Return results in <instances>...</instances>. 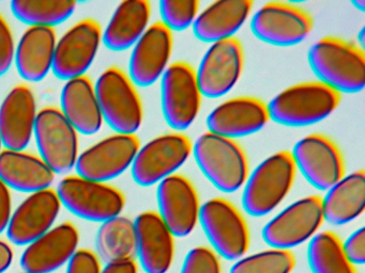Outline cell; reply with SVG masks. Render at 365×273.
I'll list each match as a JSON object with an SVG mask.
<instances>
[{
  "label": "cell",
  "mask_w": 365,
  "mask_h": 273,
  "mask_svg": "<svg viewBox=\"0 0 365 273\" xmlns=\"http://www.w3.org/2000/svg\"><path fill=\"white\" fill-rule=\"evenodd\" d=\"M307 59L318 81L339 94H356L364 89L362 47L336 36H324L309 48Z\"/></svg>",
  "instance_id": "cell-1"
},
{
  "label": "cell",
  "mask_w": 365,
  "mask_h": 273,
  "mask_svg": "<svg viewBox=\"0 0 365 273\" xmlns=\"http://www.w3.org/2000/svg\"><path fill=\"white\" fill-rule=\"evenodd\" d=\"M341 94L320 81L297 83L268 104L271 121L287 127H305L324 121L341 105Z\"/></svg>",
  "instance_id": "cell-2"
},
{
  "label": "cell",
  "mask_w": 365,
  "mask_h": 273,
  "mask_svg": "<svg viewBox=\"0 0 365 273\" xmlns=\"http://www.w3.org/2000/svg\"><path fill=\"white\" fill-rule=\"evenodd\" d=\"M192 155L200 172L224 193L236 192L249 177L247 153L234 139L204 132L194 143Z\"/></svg>",
  "instance_id": "cell-3"
},
{
  "label": "cell",
  "mask_w": 365,
  "mask_h": 273,
  "mask_svg": "<svg viewBox=\"0 0 365 273\" xmlns=\"http://www.w3.org/2000/svg\"><path fill=\"white\" fill-rule=\"evenodd\" d=\"M297 168L292 153L279 151L260 162L243 186L242 206L252 217H264L292 191Z\"/></svg>",
  "instance_id": "cell-4"
},
{
  "label": "cell",
  "mask_w": 365,
  "mask_h": 273,
  "mask_svg": "<svg viewBox=\"0 0 365 273\" xmlns=\"http://www.w3.org/2000/svg\"><path fill=\"white\" fill-rule=\"evenodd\" d=\"M103 121L117 134H136L144 122V106L127 73L110 66L95 85Z\"/></svg>",
  "instance_id": "cell-5"
},
{
  "label": "cell",
  "mask_w": 365,
  "mask_h": 273,
  "mask_svg": "<svg viewBox=\"0 0 365 273\" xmlns=\"http://www.w3.org/2000/svg\"><path fill=\"white\" fill-rule=\"evenodd\" d=\"M56 192L61 206L87 221L103 223L121 215L125 207V194L118 188L78 174L63 177Z\"/></svg>",
  "instance_id": "cell-6"
},
{
  "label": "cell",
  "mask_w": 365,
  "mask_h": 273,
  "mask_svg": "<svg viewBox=\"0 0 365 273\" xmlns=\"http://www.w3.org/2000/svg\"><path fill=\"white\" fill-rule=\"evenodd\" d=\"M200 223L220 257L238 260L249 251L251 236L247 220L230 200L213 198L200 207Z\"/></svg>",
  "instance_id": "cell-7"
},
{
  "label": "cell",
  "mask_w": 365,
  "mask_h": 273,
  "mask_svg": "<svg viewBox=\"0 0 365 273\" xmlns=\"http://www.w3.org/2000/svg\"><path fill=\"white\" fill-rule=\"evenodd\" d=\"M192 151L193 143L183 132L160 134L140 145L131 166L133 181L142 187L161 183L176 174L191 157Z\"/></svg>",
  "instance_id": "cell-8"
},
{
  "label": "cell",
  "mask_w": 365,
  "mask_h": 273,
  "mask_svg": "<svg viewBox=\"0 0 365 273\" xmlns=\"http://www.w3.org/2000/svg\"><path fill=\"white\" fill-rule=\"evenodd\" d=\"M78 134L57 107H44L38 111L34 138L40 157L55 174H67L76 168L80 155Z\"/></svg>",
  "instance_id": "cell-9"
},
{
  "label": "cell",
  "mask_w": 365,
  "mask_h": 273,
  "mask_svg": "<svg viewBox=\"0 0 365 273\" xmlns=\"http://www.w3.org/2000/svg\"><path fill=\"white\" fill-rule=\"evenodd\" d=\"M202 98L195 68L185 61L170 64L161 78V106L168 125L179 132L187 129L200 114Z\"/></svg>",
  "instance_id": "cell-10"
},
{
  "label": "cell",
  "mask_w": 365,
  "mask_h": 273,
  "mask_svg": "<svg viewBox=\"0 0 365 273\" xmlns=\"http://www.w3.org/2000/svg\"><path fill=\"white\" fill-rule=\"evenodd\" d=\"M324 223L322 196H304L273 217L262 228V236L269 247L290 251L311 240Z\"/></svg>",
  "instance_id": "cell-11"
},
{
  "label": "cell",
  "mask_w": 365,
  "mask_h": 273,
  "mask_svg": "<svg viewBox=\"0 0 365 273\" xmlns=\"http://www.w3.org/2000/svg\"><path fill=\"white\" fill-rule=\"evenodd\" d=\"M297 172L320 191H327L345 176V160L339 145L322 134L299 140L290 151Z\"/></svg>",
  "instance_id": "cell-12"
},
{
  "label": "cell",
  "mask_w": 365,
  "mask_h": 273,
  "mask_svg": "<svg viewBox=\"0 0 365 273\" xmlns=\"http://www.w3.org/2000/svg\"><path fill=\"white\" fill-rule=\"evenodd\" d=\"M314 28L313 16L288 2L264 4L252 17V33L266 44L289 47L300 44Z\"/></svg>",
  "instance_id": "cell-13"
},
{
  "label": "cell",
  "mask_w": 365,
  "mask_h": 273,
  "mask_svg": "<svg viewBox=\"0 0 365 273\" xmlns=\"http://www.w3.org/2000/svg\"><path fill=\"white\" fill-rule=\"evenodd\" d=\"M140 147L136 134L115 132L80 153L74 168L76 174L108 183L131 168Z\"/></svg>",
  "instance_id": "cell-14"
},
{
  "label": "cell",
  "mask_w": 365,
  "mask_h": 273,
  "mask_svg": "<svg viewBox=\"0 0 365 273\" xmlns=\"http://www.w3.org/2000/svg\"><path fill=\"white\" fill-rule=\"evenodd\" d=\"M102 27L96 19L74 23L57 40L53 73L61 80L85 76L97 58L102 43Z\"/></svg>",
  "instance_id": "cell-15"
},
{
  "label": "cell",
  "mask_w": 365,
  "mask_h": 273,
  "mask_svg": "<svg viewBox=\"0 0 365 273\" xmlns=\"http://www.w3.org/2000/svg\"><path fill=\"white\" fill-rule=\"evenodd\" d=\"M245 57L237 36L212 43L196 70L202 96L219 98L230 93L240 80Z\"/></svg>",
  "instance_id": "cell-16"
},
{
  "label": "cell",
  "mask_w": 365,
  "mask_h": 273,
  "mask_svg": "<svg viewBox=\"0 0 365 273\" xmlns=\"http://www.w3.org/2000/svg\"><path fill=\"white\" fill-rule=\"evenodd\" d=\"M160 217L175 237H187L200 223V196L195 185L185 175H170L158 183Z\"/></svg>",
  "instance_id": "cell-17"
},
{
  "label": "cell",
  "mask_w": 365,
  "mask_h": 273,
  "mask_svg": "<svg viewBox=\"0 0 365 273\" xmlns=\"http://www.w3.org/2000/svg\"><path fill=\"white\" fill-rule=\"evenodd\" d=\"M173 46V32L163 23L159 21L149 26L130 55L128 75L136 87H150L162 78L170 66Z\"/></svg>",
  "instance_id": "cell-18"
},
{
  "label": "cell",
  "mask_w": 365,
  "mask_h": 273,
  "mask_svg": "<svg viewBox=\"0 0 365 273\" xmlns=\"http://www.w3.org/2000/svg\"><path fill=\"white\" fill-rule=\"evenodd\" d=\"M61 203L53 188L29 194L12 213L7 236L10 242L26 247L54 228Z\"/></svg>",
  "instance_id": "cell-19"
},
{
  "label": "cell",
  "mask_w": 365,
  "mask_h": 273,
  "mask_svg": "<svg viewBox=\"0 0 365 273\" xmlns=\"http://www.w3.org/2000/svg\"><path fill=\"white\" fill-rule=\"evenodd\" d=\"M80 232L71 222L51 228L25 247L21 267L25 273H53L68 264L78 250Z\"/></svg>",
  "instance_id": "cell-20"
},
{
  "label": "cell",
  "mask_w": 365,
  "mask_h": 273,
  "mask_svg": "<svg viewBox=\"0 0 365 273\" xmlns=\"http://www.w3.org/2000/svg\"><path fill=\"white\" fill-rule=\"evenodd\" d=\"M270 121L264 100L239 96L215 107L207 117V127L208 132L236 140L260 132Z\"/></svg>",
  "instance_id": "cell-21"
},
{
  "label": "cell",
  "mask_w": 365,
  "mask_h": 273,
  "mask_svg": "<svg viewBox=\"0 0 365 273\" xmlns=\"http://www.w3.org/2000/svg\"><path fill=\"white\" fill-rule=\"evenodd\" d=\"M136 256L145 273H168L174 262L175 238L157 211H143L134 220Z\"/></svg>",
  "instance_id": "cell-22"
},
{
  "label": "cell",
  "mask_w": 365,
  "mask_h": 273,
  "mask_svg": "<svg viewBox=\"0 0 365 273\" xmlns=\"http://www.w3.org/2000/svg\"><path fill=\"white\" fill-rule=\"evenodd\" d=\"M35 93L27 85H16L0 105V140L8 149L24 151L34 138L38 115Z\"/></svg>",
  "instance_id": "cell-23"
},
{
  "label": "cell",
  "mask_w": 365,
  "mask_h": 273,
  "mask_svg": "<svg viewBox=\"0 0 365 273\" xmlns=\"http://www.w3.org/2000/svg\"><path fill=\"white\" fill-rule=\"evenodd\" d=\"M54 171L39 155L16 149H3L0 153V179L9 188L34 193L52 188Z\"/></svg>",
  "instance_id": "cell-24"
},
{
  "label": "cell",
  "mask_w": 365,
  "mask_h": 273,
  "mask_svg": "<svg viewBox=\"0 0 365 273\" xmlns=\"http://www.w3.org/2000/svg\"><path fill=\"white\" fill-rule=\"evenodd\" d=\"M56 43L54 28L27 27L14 55L19 75L29 82L43 80L52 70Z\"/></svg>",
  "instance_id": "cell-25"
},
{
  "label": "cell",
  "mask_w": 365,
  "mask_h": 273,
  "mask_svg": "<svg viewBox=\"0 0 365 273\" xmlns=\"http://www.w3.org/2000/svg\"><path fill=\"white\" fill-rule=\"evenodd\" d=\"M252 0H219L207 6L194 21V36L205 43L234 38L253 10Z\"/></svg>",
  "instance_id": "cell-26"
},
{
  "label": "cell",
  "mask_w": 365,
  "mask_h": 273,
  "mask_svg": "<svg viewBox=\"0 0 365 273\" xmlns=\"http://www.w3.org/2000/svg\"><path fill=\"white\" fill-rule=\"evenodd\" d=\"M59 109L78 134H96L103 125L95 85L86 75L66 81Z\"/></svg>",
  "instance_id": "cell-27"
},
{
  "label": "cell",
  "mask_w": 365,
  "mask_h": 273,
  "mask_svg": "<svg viewBox=\"0 0 365 273\" xmlns=\"http://www.w3.org/2000/svg\"><path fill=\"white\" fill-rule=\"evenodd\" d=\"M153 6L147 0H125L115 9L102 43L113 51L132 48L150 26Z\"/></svg>",
  "instance_id": "cell-28"
},
{
  "label": "cell",
  "mask_w": 365,
  "mask_h": 273,
  "mask_svg": "<svg viewBox=\"0 0 365 273\" xmlns=\"http://www.w3.org/2000/svg\"><path fill=\"white\" fill-rule=\"evenodd\" d=\"M324 222L345 225L358 219L365 209V173L356 170L345 175L322 198Z\"/></svg>",
  "instance_id": "cell-29"
},
{
  "label": "cell",
  "mask_w": 365,
  "mask_h": 273,
  "mask_svg": "<svg viewBox=\"0 0 365 273\" xmlns=\"http://www.w3.org/2000/svg\"><path fill=\"white\" fill-rule=\"evenodd\" d=\"M96 250L98 257L106 264L134 259L136 234L133 220L118 215L101 223L96 235Z\"/></svg>",
  "instance_id": "cell-30"
},
{
  "label": "cell",
  "mask_w": 365,
  "mask_h": 273,
  "mask_svg": "<svg viewBox=\"0 0 365 273\" xmlns=\"http://www.w3.org/2000/svg\"><path fill=\"white\" fill-rule=\"evenodd\" d=\"M307 260L313 273H358L343 249V241L331 230L319 232L309 240Z\"/></svg>",
  "instance_id": "cell-31"
},
{
  "label": "cell",
  "mask_w": 365,
  "mask_h": 273,
  "mask_svg": "<svg viewBox=\"0 0 365 273\" xmlns=\"http://www.w3.org/2000/svg\"><path fill=\"white\" fill-rule=\"evenodd\" d=\"M76 6L72 0H14L11 11L29 27L54 28L68 21Z\"/></svg>",
  "instance_id": "cell-32"
},
{
  "label": "cell",
  "mask_w": 365,
  "mask_h": 273,
  "mask_svg": "<svg viewBox=\"0 0 365 273\" xmlns=\"http://www.w3.org/2000/svg\"><path fill=\"white\" fill-rule=\"evenodd\" d=\"M296 264L292 251L270 247L239 258L230 273H292Z\"/></svg>",
  "instance_id": "cell-33"
},
{
  "label": "cell",
  "mask_w": 365,
  "mask_h": 273,
  "mask_svg": "<svg viewBox=\"0 0 365 273\" xmlns=\"http://www.w3.org/2000/svg\"><path fill=\"white\" fill-rule=\"evenodd\" d=\"M161 23L170 31H183L193 26L200 14L198 0H162L159 4Z\"/></svg>",
  "instance_id": "cell-34"
},
{
  "label": "cell",
  "mask_w": 365,
  "mask_h": 273,
  "mask_svg": "<svg viewBox=\"0 0 365 273\" xmlns=\"http://www.w3.org/2000/svg\"><path fill=\"white\" fill-rule=\"evenodd\" d=\"M180 273H222L221 260L211 247L198 245L185 256Z\"/></svg>",
  "instance_id": "cell-35"
},
{
  "label": "cell",
  "mask_w": 365,
  "mask_h": 273,
  "mask_svg": "<svg viewBox=\"0 0 365 273\" xmlns=\"http://www.w3.org/2000/svg\"><path fill=\"white\" fill-rule=\"evenodd\" d=\"M16 41L14 32L3 14H0V77L7 74L14 63Z\"/></svg>",
  "instance_id": "cell-36"
},
{
  "label": "cell",
  "mask_w": 365,
  "mask_h": 273,
  "mask_svg": "<svg viewBox=\"0 0 365 273\" xmlns=\"http://www.w3.org/2000/svg\"><path fill=\"white\" fill-rule=\"evenodd\" d=\"M101 262L91 250L78 249L68 262L66 273H101Z\"/></svg>",
  "instance_id": "cell-37"
},
{
  "label": "cell",
  "mask_w": 365,
  "mask_h": 273,
  "mask_svg": "<svg viewBox=\"0 0 365 273\" xmlns=\"http://www.w3.org/2000/svg\"><path fill=\"white\" fill-rule=\"evenodd\" d=\"M343 249L345 251L349 262L354 266H362L365 262V228H360L354 230L343 242Z\"/></svg>",
  "instance_id": "cell-38"
},
{
  "label": "cell",
  "mask_w": 365,
  "mask_h": 273,
  "mask_svg": "<svg viewBox=\"0 0 365 273\" xmlns=\"http://www.w3.org/2000/svg\"><path fill=\"white\" fill-rule=\"evenodd\" d=\"M12 213L11 190L0 179V235L7 230Z\"/></svg>",
  "instance_id": "cell-39"
},
{
  "label": "cell",
  "mask_w": 365,
  "mask_h": 273,
  "mask_svg": "<svg viewBox=\"0 0 365 273\" xmlns=\"http://www.w3.org/2000/svg\"><path fill=\"white\" fill-rule=\"evenodd\" d=\"M101 273H138V267L134 259H123L108 262Z\"/></svg>",
  "instance_id": "cell-40"
},
{
  "label": "cell",
  "mask_w": 365,
  "mask_h": 273,
  "mask_svg": "<svg viewBox=\"0 0 365 273\" xmlns=\"http://www.w3.org/2000/svg\"><path fill=\"white\" fill-rule=\"evenodd\" d=\"M14 253L11 245L0 240V273H5L14 262Z\"/></svg>",
  "instance_id": "cell-41"
},
{
  "label": "cell",
  "mask_w": 365,
  "mask_h": 273,
  "mask_svg": "<svg viewBox=\"0 0 365 273\" xmlns=\"http://www.w3.org/2000/svg\"><path fill=\"white\" fill-rule=\"evenodd\" d=\"M354 6H356L358 10L364 11L365 8V0H356V1L352 2Z\"/></svg>",
  "instance_id": "cell-42"
},
{
  "label": "cell",
  "mask_w": 365,
  "mask_h": 273,
  "mask_svg": "<svg viewBox=\"0 0 365 273\" xmlns=\"http://www.w3.org/2000/svg\"><path fill=\"white\" fill-rule=\"evenodd\" d=\"M360 38H359V41H360V44L363 45V42H364V40H363V36H364V29L361 30L360 31Z\"/></svg>",
  "instance_id": "cell-43"
},
{
  "label": "cell",
  "mask_w": 365,
  "mask_h": 273,
  "mask_svg": "<svg viewBox=\"0 0 365 273\" xmlns=\"http://www.w3.org/2000/svg\"><path fill=\"white\" fill-rule=\"evenodd\" d=\"M3 151V143H1V140H0V153Z\"/></svg>",
  "instance_id": "cell-44"
}]
</instances>
